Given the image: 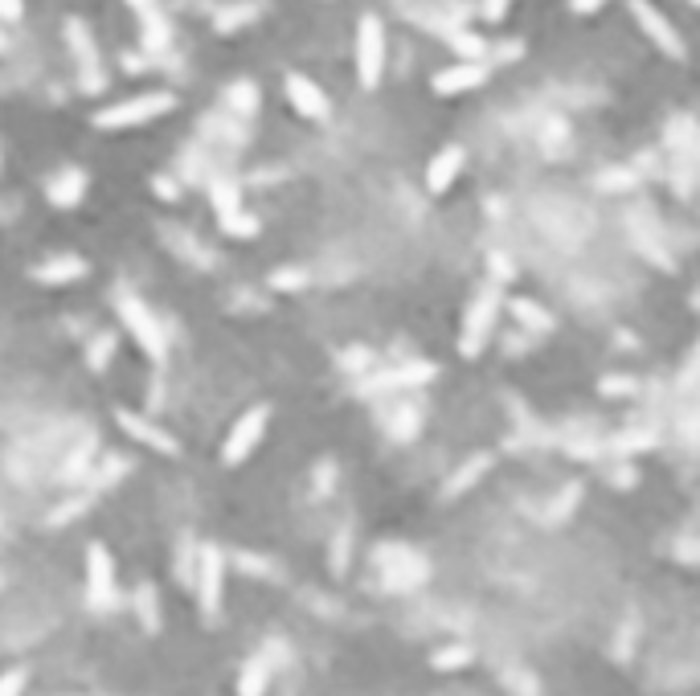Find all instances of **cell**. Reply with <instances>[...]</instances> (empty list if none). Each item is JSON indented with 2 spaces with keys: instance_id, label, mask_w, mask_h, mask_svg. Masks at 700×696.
Masks as SVG:
<instances>
[{
  "instance_id": "6da1fadb",
  "label": "cell",
  "mask_w": 700,
  "mask_h": 696,
  "mask_svg": "<svg viewBox=\"0 0 700 696\" xmlns=\"http://www.w3.org/2000/svg\"><path fill=\"white\" fill-rule=\"evenodd\" d=\"M172 107H177V95H172V91H148V95H136V99H123V103H115V107L95 111V127H103V132L144 127V123L168 115Z\"/></svg>"
},
{
  "instance_id": "7a4b0ae2",
  "label": "cell",
  "mask_w": 700,
  "mask_h": 696,
  "mask_svg": "<svg viewBox=\"0 0 700 696\" xmlns=\"http://www.w3.org/2000/svg\"><path fill=\"white\" fill-rule=\"evenodd\" d=\"M119 320L127 324L131 340L140 344V353H144L148 361H156V365L168 361V336H164V324L152 316V308H148L144 299H136V295H119Z\"/></svg>"
},
{
  "instance_id": "3957f363",
  "label": "cell",
  "mask_w": 700,
  "mask_h": 696,
  "mask_svg": "<svg viewBox=\"0 0 700 696\" xmlns=\"http://www.w3.org/2000/svg\"><path fill=\"white\" fill-rule=\"evenodd\" d=\"M496 316H500V291L496 287L475 291V299L467 303L463 328H459V353L463 357H479V353H484V344L492 340V328H496Z\"/></svg>"
},
{
  "instance_id": "277c9868",
  "label": "cell",
  "mask_w": 700,
  "mask_h": 696,
  "mask_svg": "<svg viewBox=\"0 0 700 696\" xmlns=\"http://www.w3.org/2000/svg\"><path fill=\"white\" fill-rule=\"evenodd\" d=\"M267 426H271V406H250L226 434V447H222V463L226 467H242L258 447L267 439Z\"/></svg>"
},
{
  "instance_id": "5b68a950",
  "label": "cell",
  "mask_w": 700,
  "mask_h": 696,
  "mask_svg": "<svg viewBox=\"0 0 700 696\" xmlns=\"http://www.w3.org/2000/svg\"><path fill=\"white\" fill-rule=\"evenodd\" d=\"M193 590H197V606L201 615L213 623L222 615V594H226V561L213 545L197 549V574H193Z\"/></svg>"
},
{
  "instance_id": "8992f818",
  "label": "cell",
  "mask_w": 700,
  "mask_h": 696,
  "mask_svg": "<svg viewBox=\"0 0 700 696\" xmlns=\"http://www.w3.org/2000/svg\"><path fill=\"white\" fill-rule=\"evenodd\" d=\"M86 602L95 611H111L119 602V582H115V557L103 541L86 545Z\"/></svg>"
},
{
  "instance_id": "52a82bcc",
  "label": "cell",
  "mask_w": 700,
  "mask_h": 696,
  "mask_svg": "<svg viewBox=\"0 0 700 696\" xmlns=\"http://www.w3.org/2000/svg\"><path fill=\"white\" fill-rule=\"evenodd\" d=\"M381 74H385V25L381 17L365 13L357 25V78L365 91H377Z\"/></svg>"
},
{
  "instance_id": "ba28073f",
  "label": "cell",
  "mask_w": 700,
  "mask_h": 696,
  "mask_svg": "<svg viewBox=\"0 0 700 696\" xmlns=\"http://www.w3.org/2000/svg\"><path fill=\"white\" fill-rule=\"evenodd\" d=\"M66 46L74 50V58H78V78H82V91L86 95H99L103 86H107V74H103V66H99V50H95V37H91V29H86L78 17H70L66 21Z\"/></svg>"
},
{
  "instance_id": "9c48e42d",
  "label": "cell",
  "mask_w": 700,
  "mask_h": 696,
  "mask_svg": "<svg viewBox=\"0 0 700 696\" xmlns=\"http://www.w3.org/2000/svg\"><path fill=\"white\" fill-rule=\"evenodd\" d=\"M631 13H635V21H639V29L660 46L668 58H676V62H684V37L676 33V25L655 9V5H647V0H631Z\"/></svg>"
},
{
  "instance_id": "30bf717a",
  "label": "cell",
  "mask_w": 700,
  "mask_h": 696,
  "mask_svg": "<svg viewBox=\"0 0 700 696\" xmlns=\"http://www.w3.org/2000/svg\"><path fill=\"white\" fill-rule=\"evenodd\" d=\"M115 422H119V430L127 434V439H136V443H144L148 451H156V455H168V459H177V455H181V443L172 439V434H168L164 426L148 422L144 414H131V410H115Z\"/></svg>"
},
{
  "instance_id": "8fae6325",
  "label": "cell",
  "mask_w": 700,
  "mask_h": 696,
  "mask_svg": "<svg viewBox=\"0 0 700 696\" xmlns=\"http://www.w3.org/2000/svg\"><path fill=\"white\" fill-rule=\"evenodd\" d=\"M287 99H291V107L303 115V119H316V123H324L328 115H332V103H328V95L320 91V86L308 78V74H287Z\"/></svg>"
},
{
  "instance_id": "7c38bea8",
  "label": "cell",
  "mask_w": 700,
  "mask_h": 696,
  "mask_svg": "<svg viewBox=\"0 0 700 696\" xmlns=\"http://www.w3.org/2000/svg\"><path fill=\"white\" fill-rule=\"evenodd\" d=\"M488 78V70L479 66V62H459V66H447V70H439L430 78V86H434V95H443V99H451V95H463V91H475L479 82Z\"/></svg>"
},
{
  "instance_id": "4fadbf2b",
  "label": "cell",
  "mask_w": 700,
  "mask_h": 696,
  "mask_svg": "<svg viewBox=\"0 0 700 696\" xmlns=\"http://www.w3.org/2000/svg\"><path fill=\"white\" fill-rule=\"evenodd\" d=\"M459 172H463V148H443L439 156H434L430 164H426V189L434 193V197H443L455 181H459Z\"/></svg>"
},
{
  "instance_id": "5bb4252c",
  "label": "cell",
  "mask_w": 700,
  "mask_h": 696,
  "mask_svg": "<svg viewBox=\"0 0 700 696\" xmlns=\"http://www.w3.org/2000/svg\"><path fill=\"white\" fill-rule=\"evenodd\" d=\"M33 283H46V287H62V283H78L86 279V263L74 254H58V258H46V263H37L29 271Z\"/></svg>"
},
{
  "instance_id": "9a60e30c",
  "label": "cell",
  "mask_w": 700,
  "mask_h": 696,
  "mask_svg": "<svg viewBox=\"0 0 700 696\" xmlns=\"http://www.w3.org/2000/svg\"><path fill=\"white\" fill-rule=\"evenodd\" d=\"M434 377V365L430 361H410V365H398V369H389V373H377L365 389H402V385H422Z\"/></svg>"
},
{
  "instance_id": "2e32d148",
  "label": "cell",
  "mask_w": 700,
  "mask_h": 696,
  "mask_svg": "<svg viewBox=\"0 0 700 696\" xmlns=\"http://www.w3.org/2000/svg\"><path fill=\"white\" fill-rule=\"evenodd\" d=\"M50 201L58 205V209H74L78 201H82V193H86V172L82 168H62L58 177L50 181Z\"/></svg>"
},
{
  "instance_id": "e0dca14e",
  "label": "cell",
  "mask_w": 700,
  "mask_h": 696,
  "mask_svg": "<svg viewBox=\"0 0 700 696\" xmlns=\"http://www.w3.org/2000/svg\"><path fill=\"white\" fill-rule=\"evenodd\" d=\"M271 692V656H250L238 672V696H267Z\"/></svg>"
},
{
  "instance_id": "ac0fdd59",
  "label": "cell",
  "mask_w": 700,
  "mask_h": 696,
  "mask_svg": "<svg viewBox=\"0 0 700 696\" xmlns=\"http://www.w3.org/2000/svg\"><path fill=\"white\" fill-rule=\"evenodd\" d=\"M131 602H136V611H140V619H144V631H160V611H156V590L144 582L136 594H131Z\"/></svg>"
},
{
  "instance_id": "d6986e66",
  "label": "cell",
  "mask_w": 700,
  "mask_h": 696,
  "mask_svg": "<svg viewBox=\"0 0 700 696\" xmlns=\"http://www.w3.org/2000/svg\"><path fill=\"white\" fill-rule=\"evenodd\" d=\"M168 41H172V25L160 17V9L148 13L144 17V50H164Z\"/></svg>"
},
{
  "instance_id": "ffe728a7",
  "label": "cell",
  "mask_w": 700,
  "mask_h": 696,
  "mask_svg": "<svg viewBox=\"0 0 700 696\" xmlns=\"http://www.w3.org/2000/svg\"><path fill=\"white\" fill-rule=\"evenodd\" d=\"M209 193H213V205H217V213H222V217H230V213H238V209H242V205H238V201H242V193H238V185H234V181H226V177H217Z\"/></svg>"
},
{
  "instance_id": "44dd1931",
  "label": "cell",
  "mask_w": 700,
  "mask_h": 696,
  "mask_svg": "<svg viewBox=\"0 0 700 696\" xmlns=\"http://www.w3.org/2000/svg\"><path fill=\"white\" fill-rule=\"evenodd\" d=\"M258 9L262 5H234V9H222L217 13V33H234V29H242V25H250V17H258Z\"/></svg>"
},
{
  "instance_id": "7402d4cb",
  "label": "cell",
  "mask_w": 700,
  "mask_h": 696,
  "mask_svg": "<svg viewBox=\"0 0 700 696\" xmlns=\"http://www.w3.org/2000/svg\"><path fill=\"white\" fill-rule=\"evenodd\" d=\"M451 46H455V54H463L467 62H479L484 58V37H475V33H451Z\"/></svg>"
},
{
  "instance_id": "603a6c76",
  "label": "cell",
  "mask_w": 700,
  "mask_h": 696,
  "mask_svg": "<svg viewBox=\"0 0 700 696\" xmlns=\"http://www.w3.org/2000/svg\"><path fill=\"white\" fill-rule=\"evenodd\" d=\"M222 230L226 234H234V238H254L258 234V217H250V213H230V217H222Z\"/></svg>"
},
{
  "instance_id": "cb8c5ba5",
  "label": "cell",
  "mask_w": 700,
  "mask_h": 696,
  "mask_svg": "<svg viewBox=\"0 0 700 696\" xmlns=\"http://www.w3.org/2000/svg\"><path fill=\"white\" fill-rule=\"evenodd\" d=\"M467 660H471L467 647H443V651H434V668H439V672H455V668H463Z\"/></svg>"
},
{
  "instance_id": "d4e9b609",
  "label": "cell",
  "mask_w": 700,
  "mask_h": 696,
  "mask_svg": "<svg viewBox=\"0 0 700 696\" xmlns=\"http://www.w3.org/2000/svg\"><path fill=\"white\" fill-rule=\"evenodd\" d=\"M254 103H258V95H254V86H250V82H234V86H230V107H234V111L250 115Z\"/></svg>"
},
{
  "instance_id": "484cf974",
  "label": "cell",
  "mask_w": 700,
  "mask_h": 696,
  "mask_svg": "<svg viewBox=\"0 0 700 696\" xmlns=\"http://www.w3.org/2000/svg\"><path fill=\"white\" fill-rule=\"evenodd\" d=\"M29 684V672L25 668H9V672H0V696H21Z\"/></svg>"
},
{
  "instance_id": "4316f807",
  "label": "cell",
  "mask_w": 700,
  "mask_h": 696,
  "mask_svg": "<svg viewBox=\"0 0 700 696\" xmlns=\"http://www.w3.org/2000/svg\"><path fill=\"white\" fill-rule=\"evenodd\" d=\"M111 353H115V340H111V336H103V340H95V344H91V357H86V361H91V369H95V373H103V369H107V361H111Z\"/></svg>"
},
{
  "instance_id": "83f0119b",
  "label": "cell",
  "mask_w": 700,
  "mask_h": 696,
  "mask_svg": "<svg viewBox=\"0 0 700 696\" xmlns=\"http://www.w3.org/2000/svg\"><path fill=\"white\" fill-rule=\"evenodd\" d=\"M303 283H308V271H275L271 275V287H279V291H299Z\"/></svg>"
},
{
  "instance_id": "f1b7e54d",
  "label": "cell",
  "mask_w": 700,
  "mask_h": 696,
  "mask_svg": "<svg viewBox=\"0 0 700 696\" xmlns=\"http://www.w3.org/2000/svg\"><path fill=\"white\" fill-rule=\"evenodd\" d=\"M21 17H25V0H0V21L17 25Z\"/></svg>"
},
{
  "instance_id": "f546056e",
  "label": "cell",
  "mask_w": 700,
  "mask_h": 696,
  "mask_svg": "<svg viewBox=\"0 0 700 696\" xmlns=\"http://www.w3.org/2000/svg\"><path fill=\"white\" fill-rule=\"evenodd\" d=\"M504 9H508V0H484V17H488V21H500Z\"/></svg>"
},
{
  "instance_id": "4dcf8cb0",
  "label": "cell",
  "mask_w": 700,
  "mask_h": 696,
  "mask_svg": "<svg viewBox=\"0 0 700 696\" xmlns=\"http://www.w3.org/2000/svg\"><path fill=\"white\" fill-rule=\"evenodd\" d=\"M602 5H606V0H570V9H574V13H598Z\"/></svg>"
},
{
  "instance_id": "1f68e13d",
  "label": "cell",
  "mask_w": 700,
  "mask_h": 696,
  "mask_svg": "<svg viewBox=\"0 0 700 696\" xmlns=\"http://www.w3.org/2000/svg\"><path fill=\"white\" fill-rule=\"evenodd\" d=\"M152 185H156V193H160L164 201H177V185H172V181H164V177H156Z\"/></svg>"
},
{
  "instance_id": "d6a6232c",
  "label": "cell",
  "mask_w": 700,
  "mask_h": 696,
  "mask_svg": "<svg viewBox=\"0 0 700 696\" xmlns=\"http://www.w3.org/2000/svg\"><path fill=\"white\" fill-rule=\"evenodd\" d=\"M131 9H140V17H148V13H156V0H127Z\"/></svg>"
},
{
  "instance_id": "836d02e7",
  "label": "cell",
  "mask_w": 700,
  "mask_h": 696,
  "mask_svg": "<svg viewBox=\"0 0 700 696\" xmlns=\"http://www.w3.org/2000/svg\"><path fill=\"white\" fill-rule=\"evenodd\" d=\"M692 5H696V9H700V0H692Z\"/></svg>"
}]
</instances>
